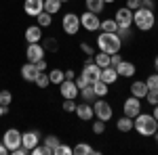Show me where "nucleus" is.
<instances>
[{"instance_id": "obj_37", "label": "nucleus", "mask_w": 158, "mask_h": 155, "mask_svg": "<svg viewBox=\"0 0 158 155\" xmlns=\"http://www.w3.org/2000/svg\"><path fill=\"white\" fill-rule=\"evenodd\" d=\"M57 48H59L57 38H47V40H44V50H53V52H55Z\"/></svg>"}, {"instance_id": "obj_32", "label": "nucleus", "mask_w": 158, "mask_h": 155, "mask_svg": "<svg viewBox=\"0 0 158 155\" xmlns=\"http://www.w3.org/2000/svg\"><path fill=\"white\" fill-rule=\"evenodd\" d=\"M34 84H36L38 88H47V86L51 84L49 73H47V72H38V76H36V80H34Z\"/></svg>"}, {"instance_id": "obj_23", "label": "nucleus", "mask_w": 158, "mask_h": 155, "mask_svg": "<svg viewBox=\"0 0 158 155\" xmlns=\"http://www.w3.org/2000/svg\"><path fill=\"white\" fill-rule=\"evenodd\" d=\"M85 6H86V11L99 15V13L106 9V2H103V0H85Z\"/></svg>"}, {"instance_id": "obj_49", "label": "nucleus", "mask_w": 158, "mask_h": 155, "mask_svg": "<svg viewBox=\"0 0 158 155\" xmlns=\"http://www.w3.org/2000/svg\"><path fill=\"white\" fill-rule=\"evenodd\" d=\"M6 153H9V149L4 147V143H0V155H6Z\"/></svg>"}, {"instance_id": "obj_12", "label": "nucleus", "mask_w": 158, "mask_h": 155, "mask_svg": "<svg viewBox=\"0 0 158 155\" xmlns=\"http://www.w3.org/2000/svg\"><path fill=\"white\" fill-rule=\"evenodd\" d=\"M59 92L63 99H76V96L80 95V90H78V86H76L74 80H63L59 84Z\"/></svg>"}, {"instance_id": "obj_40", "label": "nucleus", "mask_w": 158, "mask_h": 155, "mask_svg": "<svg viewBox=\"0 0 158 155\" xmlns=\"http://www.w3.org/2000/svg\"><path fill=\"white\" fill-rule=\"evenodd\" d=\"M80 50H82L85 55H89V57H93V55H95V48L91 46L89 42H80Z\"/></svg>"}, {"instance_id": "obj_27", "label": "nucleus", "mask_w": 158, "mask_h": 155, "mask_svg": "<svg viewBox=\"0 0 158 155\" xmlns=\"http://www.w3.org/2000/svg\"><path fill=\"white\" fill-rule=\"evenodd\" d=\"M99 29H101V32H112V34H116V32H118V23H116L114 17H112V19H103L101 25H99Z\"/></svg>"}, {"instance_id": "obj_22", "label": "nucleus", "mask_w": 158, "mask_h": 155, "mask_svg": "<svg viewBox=\"0 0 158 155\" xmlns=\"http://www.w3.org/2000/svg\"><path fill=\"white\" fill-rule=\"evenodd\" d=\"M61 141L55 136V134H49V136H44V141H42V145H44V149H47V155H53L55 153V147L59 145Z\"/></svg>"}, {"instance_id": "obj_43", "label": "nucleus", "mask_w": 158, "mask_h": 155, "mask_svg": "<svg viewBox=\"0 0 158 155\" xmlns=\"http://www.w3.org/2000/svg\"><path fill=\"white\" fill-rule=\"evenodd\" d=\"M141 6V0H127V9H131V11H137Z\"/></svg>"}, {"instance_id": "obj_46", "label": "nucleus", "mask_w": 158, "mask_h": 155, "mask_svg": "<svg viewBox=\"0 0 158 155\" xmlns=\"http://www.w3.org/2000/svg\"><path fill=\"white\" fill-rule=\"evenodd\" d=\"M34 65H36V69H38V72H47V69H49V65H47V61H44V59L36 61Z\"/></svg>"}, {"instance_id": "obj_44", "label": "nucleus", "mask_w": 158, "mask_h": 155, "mask_svg": "<svg viewBox=\"0 0 158 155\" xmlns=\"http://www.w3.org/2000/svg\"><path fill=\"white\" fill-rule=\"evenodd\" d=\"M11 153H13V155H30V149H25L23 145H19L17 149H13Z\"/></svg>"}, {"instance_id": "obj_35", "label": "nucleus", "mask_w": 158, "mask_h": 155, "mask_svg": "<svg viewBox=\"0 0 158 155\" xmlns=\"http://www.w3.org/2000/svg\"><path fill=\"white\" fill-rule=\"evenodd\" d=\"M70 153H72V147H70V145L59 143L57 147H55V153H53V155H70Z\"/></svg>"}, {"instance_id": "obj_41", "label": "nucleus", "mask_w": 158, "mask_h": 155, "mask_svg": "<svg viewBox=\"0 0 158 155\" xmlns=\"http://www.w3.org/2000/svg\"><path fill=\"white\" fill-rule=\"evenodd\" d=\"M74 82H76V86H78V90H80V88H85V86H89V80H86L85 76H82V73H80V76H78V78H76V80H74Z\"/></svg>"}, {"instance_id": "obj_15", "label": "nucleus", "mask_w": 158, "mask_h": 155, "mask_svg": "<svg viewBox=\"0 0 158 155\" xmlns=\"http://www.w3.org/2000/svg\"><path fill=\"white\" fill-rule=\"evenodd\" d=\"M40 134L36 130H30V132H21V145L25 149H34L36 145H40Z\"/></svg>"}, {"instance_id": "obj_53", "label": "nucleus", "mask_w": 158, "mask_h": 155, "mask_svg": "<svg viewBox=\"0 0 158 155\" xmlns=\"http://www.w3.org/2000/svg\"><path fill=\"white\" fill-rule=\"evenodd\" d=\"M2 115H4V111H2V105H0V118H2Z\"/></svg>"}, {"instance_id": "obj_8", "label": "nucleus", "mask_w": 158, "mask_h": 155, "mask_svg": "<svg viewBox=\"0 0 158 155\" xmlns=\"http://www.w3.org/2000/svg\"><path fill=\"white\" fill-rule=\"evenodd\" d=\"M2 143H4V147H6L9 153H11L13 149H17V147L21 145V132L17 130V128H9V130L2 134Z\"/></svg>"}, {"instance_id": "obj_19", "label": "nucleus", "mask_w": 158, "mask_h": 155, "mask_svg": "<svg viewBox=\"0 0 158 155\" xmlns=\"http://www.w3.org/2000/svg\"><path fill=\"white\" fill-rule=\"evenodd\" d=\"M101 82H106L108 86H112L114 82H118V72H116V67H103L101 69V78H99Z\"/></svg>"}, {"instance_id": "obj_18", "label": "nucleus", "mask_w": 158, "mask_h": 155, "mask_svg": "<svg viewBox=\"0 0 158 155\" xmlns=\"http://www.w3.org/2000/svg\"><path fill=\"white\" fill-rule=\"evenodd\" d=\"M131 95L133 96H137V99H146V95H148V84H146V80H135L133 84H131Z\"/></svg>"}, {"instance_id": "obj_24", "label": "nucleus", "mask_w": 158, "mask_h": 155, "mask_svg": "<svg viewBox=\"0 0 158 155\" xmlns=\"http://www.w3.org/2000/svg\"><path fill=\"white\" fill-rule=\"evenodd\" d=\"M72 153L74 155H93V153H97V151L89 143H78L76 147H72Z\"/></svg>"}, {"instance_id": "obj_21", "label": "nucleus", "mask_w": 158, "mask_h": 155, "mask_svg": "<svg viewBox=\"0 0 158 155\" xmlns=\"http://www.w3.org/2000/svg\"><path fill=\"white\" fill-rule=\"evenodd\" d=\"M133 126H135L133 118H127V115H122V118L116 119V130H118V132H131V130H133Z\"/></svg>"}, {"instance_id": "obj_36", "label": "nucleus", "mask_w": 158, "mask_h": 155, "mask_svg": "<svg viewBox=\"0 0 158 155\" xmlns=\"http://www.w3.org/2000/svg\"><path fill=\"white\" fill-rule=\"evenodd\" d=\"M146 84H148V90H158V72L152 73V76L146 80Z\"/></svg>"}, {"instance_id": "obj_9", "label": "nucleus", "mask_w": 158, "mask_h": 155, "mask_svg": "<svg viewBox=\"0 0 158 155\" xmlns=\"http://www.w3.org/2000/svg\"><path fill=\"white\" fill-rule=\"evenodd\" d=\"M80 73H82L86 80L93 84V82H97L99 78H101V67H99V65H97L93 59H89L85 65H82V72H80Z\"/></svg>"}, {"instance_id": "obj_47", "label": "nucleus", "mask_w": 158, "mask_h": 155, "mask_svg": "<svg viewBox=\"0 0 158 155\" xmlns=\"http://www.w3.org/2000/svg\"><path fill=\"white\" fill-rule=\"evenodd\" d=\"M141 6H146V9H152V11H154V9H156V2H154V0H141Z\"/></svg>"}, {"instance_id": "obj_52", "label": "nucleus", "mask_w": 158, "mask_h": 155, "mask_svg": "<svg viewBox=\"0 0 158 155\" xmlns=\"http://www.w3.org/2000/svg\"><path fill=\"white\" fill-rule=\"evenodd\" d=\"M103 2H106V4H112V2H116V0H103Z\"/></svg>"}, {"instance_id": "obj_14", "label": "nucleus", "mask_w": 158, "mask_h": 155, "mask_svg": "<svg viewBox=\"0 0 158 155\" xmlns=\"http://www.w3.org/2000/svg\"><path fill=\"white\" fill-rule=\"evenodd\" d=\"M78 119H82V122H91V119L95 118V113H93V105L91 103H80V105H76V111H74Z\"/></svg>"}, {"instance_id": "obj_17", "label": "nucleus", "mask_w": 158, "mask_h": 155, "mask_svg": "<svg viewBox=\"0 0 158 155\" xmlns=\"http://www.w3.org/2000/svg\"><path fill=\"white\" fill-rule=\"evenodd\" d=\"M25 42L27 44H34V42H40L42 40V27L40 25H30V27H25Z\"/></svg>"}, {"instance_id": "obj_16", "label": "nucleus", "mask_w": 158, "mask_h": 155, "mask_svg": "<svg viewBox=\"0 0 158 155\" xmlns=\"http://www.w3.org/2000/svg\"><path fill=\"white\" fill-rule=\"evenodd\" d=\"M116 72H118V76H122V78H133L135 73H137V67H135V63L122 59L120 63L116 65Z\"/></svg>"}, {"instance_id": "obj_45", "label": "nucleus", "mask_w": 158, "mask_h": 155, "mask_svg": "<svg viewBox=\"0 0 158 155\" xmlns=\"http://www.w3.org/2000/svg\"><path fill=\"white\" fill-rule=\"evenodd\" d=\"M120 61H122L120 52H114V55H112V57H110V65H112V67H116V65H118V63H120Z\"/></svg>"}, {"instance_id": "obj_56", "label": "nucleus", "mask_w": 158, "mask_h": 155, "mask_svg": "<svg viewBox=\"0 0 158 155\" xmlns=\"http://www.w3.org/2000/svg\"><path fill=\"white\" fill-rule=\"evenodd\" d=\"M156 6H158V4H156Z\"/></svg>"}, {"instance_id": "obj_39", "label": "nucleus", "mask_w": 158, "mask_h": 155, "mask_svg": "<svg viewBox=\"0 0 158 155\" xmlns=\"http://www.w3.org/2000/svg\"><path fill=\"white\" fill-rule=\"evenodd\" d=\"M146 101L150 103V105H152V107H154V105L158 103V90H148V95H146Z\"/></svg>"}, {"instance_id": "obj_30", "label": "nucleus", "mask_w": 158, "mask_h": 155, "mask_svg": "<svg viewBox=\"0 0 158 155\" xmlns=\"http://www.w3.org/2000/svg\"><path fill=\"white\" fill-rule=\"evenodd\" d=\"M80 96L85 99L86 103L95 101V99H97V95H95V90H93V84H89V86H85V88H80Z\"/></svg>"}, {"instance_id": "obj_3", "label": "nucleus", "mask_w": 158, "mask_h": 155, "mask_svg": "<svg viewBox=\"0 0 158 155\" xmlns=\"http://www.w3.org/2000/svg\"><path fill=\"white\" fill-rule=\"evenodd\" d=\"M97 48L108 52V55H114V52H120L122 48V40L118 34H112V32H101L97 36Z\"/></svg>"}, {"instance_id": "obj_28", "label": "nucleus", "mask_w": 158, "mask_h": 155, "mask_svg": "<svg viewBox=\"0 0 158 155\" xmlns=\"http://www.w3.org/2000/svg\"><path fill=\"white\" fill-rule=\"evenodd\" d=\"M44 11L49 15H57L61 11V2L59 0H44Z\"/></svg>"}, {"instance_id": "obj_25", "label": "nucleus", "mask_w": 158, "mask_h": 155, "mask_svg": "<svg viewBox=\"0 0 158 155\" xmlns=\"http://www.w3.org/2000/svg\"><path fill=\"white\" fill-rule=\"evenodd\" d=\"M47 73H49L51 84H57V86H59V84L65 80V73H63V69H57V67H53V69H47Z\"/></svg>"}, {"instance_id": "obj_7", "label": "nucleus", "mask_w": 158, "mask_h": 155, "mask_svg": "<svg viewBox=\"0 0 158 155\" xmlns=\"http://www.w3.org/2000/svg\"><path fill=\"white\" fill-rule=\"evenodd\" d=\"M99 25H101V19H99V15L91 11H85L80 15V27H85L86 32H97Z\"/></svg>"}, {"instance_id": "obj_26", "label": "nucleus", "mask_w": 158, "mask_h": 155, "mask_svg": "<svg viewBox=\"0 0 158 155\" xmlns=\"http://www.w3.org/2000/svg\"><path fill=\"white\" fill-rule=\"evenodd\" d=\"M110 57H112V55L103 52V50H99V52H95V55H93V61H95L99 67L103 69V67H110Z\"/></svg>"}, {"instance_id": "obj_10", "label": "nucleus", "mask_w": 158, "mask_h": 155, "mask_svg": "<svg viewBox=\"0 0 158 155\" xmlns=\"http://www.w3.org/2000/svg\"><path fill=\"white\" fill-rule=\"evenodd\" d=\"M44 46L40 44V42H34V44H27V48H25V59L30 61V63H36V61L44 59Z\"/></svg>"}, {"instance_id": "obj_42", "label": "nucleus", "mask_w": 158, "mask_h": 155, "mask_svg": "<svg viewBox=\"0 0 158 155\" xmlns=\"http://www.w3.org/2000/svg\"><path fill=\"white\" fill-rule=\"evenodd\" d=\"M118 36H120V40H127V38L131 36V27H118V32H116Z\"/></svg>"}, {"instance_id": "obj_33", "label": "nucleus", "mask_w": 158, "mask_h": 155, "mask_svg": "<svg viewBox=\"0 0 158 155\" xmlns=\"http://www.w3.org/2000/svg\"><path fill=\"white\" fill-rule=\"evenodd\" d=\"M11 103H13L11 90H0V105H2V107H9Z\"/></svg>"}, {"instance_id": "obj_34", "label": "nucleus", "mask_w": 158, "mask_h": 155, "mask_svg": "<svg viewBox=\"0 0 158 155\" xmlns=\"http://www.w3.org/2000/svg\"><path fill=\"white\" fill-rule=\"evenodd\" d=\"M76 105H78L76 99H63V105H61V107H63L65 113H74V111H76Z\"/></svg>"}, {"instance_id": "obj_48", "label": "nucleus", "mask_w": 158, "mask_h": 155, "mask_svg": "<svg viewBox=\"0 0 158 155\" xmlns=\"http://www.w3.org/2000/svg\"><path fill=\"white\" fill-rule=\"evenodd\" d=\"M65 80H74V78H76V72H74V69H65Z\"/></svg>"}, {"instance_id": "obj_11", "label": "nucleus", "mask_w": 158, "mask_h": 155, "mask_svg": "<svg viewBox=\"0 0 158 155\" xmlns=\"http://www.w3.org/2000/svg\"><path fill=\"white\" fill-rule=\"evenodd\" d=\"M114 19H116L118 27H131L133 25V11L127 9V6H120L116 11V15H114Z\"/></svg>"}, {"instance_id": "obj_31", "label": "nucleus", "mask_w": 158, "mask_h": 155, "mask_svg": "<svg viewBox=\"0 0 158 155\" xmlns=\"http://www.w3.org/2000/svg\"><path fill=\"white\" fill-rule=\"evenodd\" d=\"M36 21H38V25H40V27H51V25H53V15H49L47 11H42L36 17Z\"/></svg>"}, {"instance_id": "obj_6", "label": "nucleus", "mask_w": 158, "mask_h": 155, "mask_svg": "<svg viewBox=\"0 0 158 155\" xmlns=\"http://www.w3.org/2000/svg\"><path fill=\"white\" fill-rule=\"evenodd\" d=\"M141 113V99H137V96H129L127 101H124V105H122V115H127V118H137Z\"/></svg>"}, {"instance_id": "obj_2", "label": "nucleus", "mask_w": 158, "mask_h": 155, "mask_svg": "<svg viewBox=\"0 0 158 155\" xmlns=\"http://www.w3.org/2000/svg\"><path fill=\"white\" fill-rule=\"evenodd\" d=\"M133 122H135L133 130H137L141 136H154L158 132V119L152 113H139Z\"/></svg>"}, {"instance_id": "obj_54", "label": "nucleus", "mask_w": 158, "mask_h": 155, "mask_svg": "<svg viewBox=\"0 0 158 155\" xmlns=\"http://www.w3.org/2000/svg\"><path fill=\"white\" fill-rule=\"evenodd\" d=\"M154 136H156V147H158V132H156V134H154Z\"/></svg>"}, {"instance_id": "obj_13", "label": "nucleus", "mask_w": 158, "mask_h": 155, "mask_svg": "<svg viewBox=\"0 0 158 155\" xmlns=\"http://www.w3.org/2000/svg\"><path fill=\"white\" fill-rule=\"evenodd\" d=\"M23 11H25V15H30V17H38L40 13L44 11V0H25Z\"/></svg>"}, {"instance_id": "obj_1", "label": "nucleus", "mask_w": 158, "mask_h": 155, "mask_svg": "<svg viewBox=\"0 0 158 155\" xmlns=\"http://www.w3.org/2000/svg\"><path fill=\"white\" fill-rule=\"evenodd\" d=\"M133 25L139 32H150L154 25H156V15L152 9L146 6H139L137 11H133Z\"/></svg>"}, {"instance_id": "obj_20", "label": "nucleus", "mask_w": 158, "mask_h": 155, "mask_svg": "<svg viewBox=\"0 0 158 155\" xmlns=\"http://www.w3.org/2000/svg\"><path fill=\"white\" fill-rule=\"evenodd\" d=\"M36 76H38L36 65L27 61V63H25L23 67H21V78H23L25 82H34V80H36Z\"/></svg>"}, {"instance_id": "obj_38", "label": "nucleus", "mask_w": 158, "mask_h": 155, "mask_svg": "<svg viewBox=\"0 0 158 155\" xmlns=\"http://www.w3.org/2000/svg\"><path fill=\"white\" fill-rule=\"evenodd\" d=\"M103 132H106V122L95 119V124H93V134H103Z\"/></svg>"}, {"instance_id": "obj_55", "label": "nucleus", "mask_w": 158, "mask_h": 155, "mask_svg": "<svg viewBox=\"0 0 158 155\" xmlns=\"http://www.w3.org/2000/svg\"><path fill=\"white\" fill-rule=\"evenodd\" d=\"M59 2H61V4H65V2H70V0H59Z\"/></svg>"}, {"instance_id": "obj_29", "label": "nucleus", "mask_w": 158, "mask_h": 155, "mask_svg": "<svg viewBox=\"0 0 158 155\" xmlns=\"http://www.w3.org/2000/svg\"><path fill=\"white\" fill-rule=\"evenodd\" d=\"M93 90H95V95H97V99H99V96H106L110 92V86L106 82L97 80V82H93Z\"/></svg>"}, {"instance_id": "obj_51", "label": "nucleus", "mask_w": 158, "mask_h": 155, "mask_svg": "<svg viewBox=\"0 0 158 155\" xmlns=\"http://www.w3.org/2000/svg\"><path fill=\"white\" fill-rule=\"evenodd\" d=\"M154 69L158 72V55H156V59H154Z\"/></svg>"}, {"instance_id": "obj_4", "label": "nucleus", "mask_w": 158, "mask_h": 155, "mask_svg": "<svg viewBox=\"0 0 158 155\" xmlns=\"http://www.w3.org/2000/svg\"><path fill=\"white\" fill-rule=\"evenodd\" d=\"M93 113H95V118L101 119V122H110V119L114 118V109H112V105L106 101V96H99L97 101L93 103Z\"/></svg>"}, {"instance_id": "obj_50", "label": "nucleus", "mask_w": 158, "mask_h": 155, "mask_svg": "<svg viewBox=\"0 0 158 155\" xmlns=\"http://www.w3.org/2000/svg\"><path fill=\"white\" fill-rule=\"evenodd\" d=\"M152 115H154V118L158 119V103H156V105H154V111H152Z\"/></svg>"}, {"instance_id": "obj_5", "label": "nucleus", "mask_w": 158, "mask_h": 155, "mask_svg": "<svg viewBox=\"0 0 158 155\" xmlns=\"http://www.w3.org/2000/svg\"><path fill=\"white\" fill-rule=\"evenodd\" d=\"M61 29L68 34V36H76L80 32V15L76 13H65L61 17Z\"/></svg>"}]
</instances>
